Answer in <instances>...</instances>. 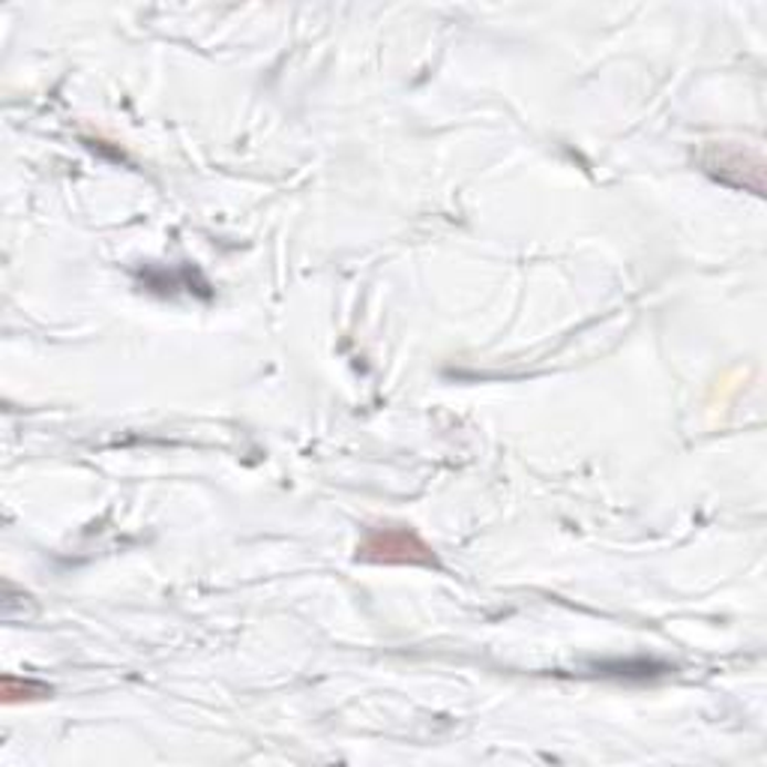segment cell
<instances>
[{
    "label": "cell",
    "instance_id": "1",
    "mask_svg": "<svg viewBox=\"0 0 767 767\" xmlns=\"http://www.w3.org/2000/svg\"><path fill=\"white\" fill-rule=\"evenodd\" d=\"M357 558L372 564H425L438 567L435 555L408 528H375L357 546Z\"/></svg>",
    "mask_w": 767,
    "mask_h": 767
},
{
    "label": "cell",
    "instance_id": "2",
    "mask_svg": "<svg viewBox=\"0 0 767 767\" xmlns=\"http://www.w3.org/2000/svg\"><path fill=\"white\" fill-rule=\"evenodd\" d=\"M52 690L45 684H40V681H21V677H15V674H7L3 677V702L7 705H15V702H28V698H42V695H49Z\"/></svg>",
    "mask_w": 767,
    "mask_h": 767
}]
</instances>
